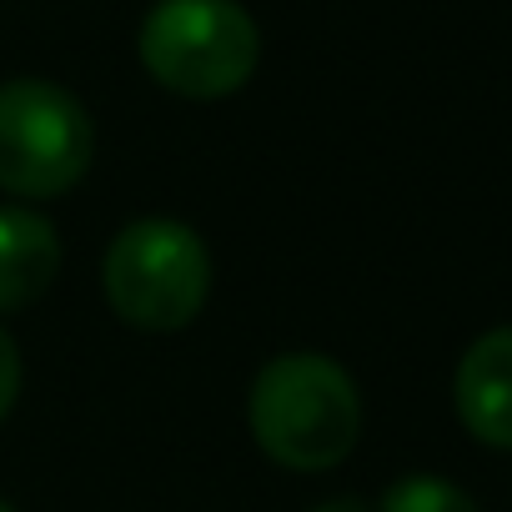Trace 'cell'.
Wrapping results in <instances>:
<instances>
[{"mask_svg":"<svg viewBox=\"0 0 512 512\" xmlns=\"http://www.w3.org/2000/svg\"><path fill=\"white\" fill-rule=\"evenodd\" d=\"M251 437L287 472H327L362 437V392L327 352H282L251 382Z\"/></svg>","mask_w":512,"mask_h":512,"instance_id":"cell-1","label":"cell"},{"mask_svg":"<svg viewBox=\"0 0 512 512\" xmlns=\"http://www.w3.org/2000/svg\"><path fill=\"white\" fill-rule=\"evenodd\" d=\"M101 292L136 332H181L211 297V251L171 216H141L101 256Z\"/></svg>","mask_w":512,"mask_h":512,"instance_id":"cell-2","label":"cell"},{"mask_svg":"<svg viewBox=\"0 0 512 512\" xmlns=\"http://www.w3.org/2000/svg\"><path fill=\"white\" fill-rule=\"evenodd\" d=\"M262 36L241 0H156L141 21V66L176 96L216 101L251 81Z\"/></svg>","mask_w":512,"mask_h":512,"instance_id":"cell-3","label":"cell"},{"mask_svg":"<svg viewBox=\"0 0 512 512\" xmlns=\"http://www.w3.org/2000/svg\"><path fill=\"white\" fill-rule=\"evenodd\" d=\"M96 156L86 106L41 76L0 81V191L46 201L71 191Z\"/></svg>","mask_w":512,"mask_h":512,"instance_id":"cell-4","label":"cell"},{"mask_svg":"<svg viewBox=\"0 0 512 512\" xmlns=\"http://www.w3.org/2000/svg\"><path fill=\"white\" fill-rule=\"evenodd\" d=\"M452 407L482 447L512 452V327H492L462 352Z\"/></svg>","mask_w":512,"mask_h":512,"instance_id":"cell-5","label":"cell"},{"mask_svg":"<svg viewBox=\"0 0 512 512\" xmlns=\"http://www.w3.org/2000/svg\"><path fill=\"white\" fill-rule=\"evenodd\" d=\"M61 277V236L36 206H0V312H21Z\"/></svg>","mask_w":512,"mask_h":512,"instance_id":"cell-6","label":"cell"},{"mask_svg":"<svg viewBox=\"0 0 512 512\" xmlns=\"http://www.w3.org/2000/svg\"><path fill=\"white\" fill-rule=\"evenodd\" d=\"M377 512H482L457 482L437 477V472H407L382 492Z\"/></svg>","mask_w":512,"mask_h":512,"instance_id":"cell-7","label":"cell"},{"mask_svg":"<svg viewBox=\"0 0 512 512\" xmlns=\"http://www.w3.org/2000/svg\"><path fill=\"white\" fill-rule=\"evenodd\" d=\"M21 347L11 342V332L0 327V422L11 417V407H16V397H21Z\"/></svg>","mask_w":512,"mask_h":512,"instance_id":"cell-8","label":"cell"},{"mask_svg":"<svg viewBox=\"0 0 512 512\" xmlns=\"http://www.w3.org/2000/svg\"><path fill=\"white\" fill-rule=\"evenodd\" d=\"M312 512H372L362 497H327V502H317Z\"/></svg>","mask_w":512,"mask_h":512,"instance_id":"cell-9","label":"cell"},{"mask_svg":"<svg viewBox=\"0 0 512 512\" xmlns=\"http://www.w3.org/2000/svg\"><path fill=\"white\" fill-rule=\"evenodd\" d=\"M0 512H16V507H11V502H6V497H0Z\"/></svg>","mask_w":512,"mask_h":512,"instance_id":"cell-10","label":"cell"}]
</instances>
